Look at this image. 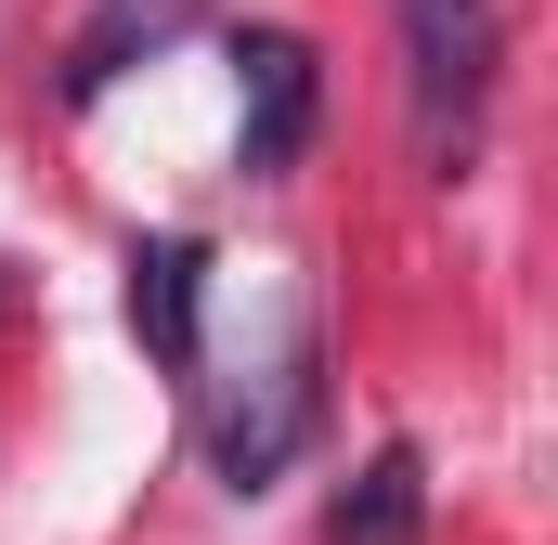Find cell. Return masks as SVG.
<instances>
[{
    "label": "cell",
    "mask_w": 558,
    "mask_h": 545,
    "mask_svg": "<svg viewBox=\"0 0 558 545\" xmlns=\"http://www.w3.org/2000/svg\"><path fill=\"white\" fill-rule=\"evenodd\" d=\"M416 533H428V455L390 441V455H364V481L325 507V545H416Z\"/></svg>",
    "instance_id": "obj_4"
},
{
    "label": "cell",
    "mask_w": 558,
    "mask_h": 545,
    "mask_svg": "<svg viewBox=\"0 0 558 545\" xmlns=\"http://www.w3.org/2000/svg\"><path fill=\"white\" fill-rule=\"evenodd\" d=\"M131 338L169 377L208 364V247H195V234H143L131 247Z\"/></svg>",
    "instance_id": "obj_3"
},
{
    "label": "cell",
    "mask_w": 558,
    "mask_h": 545,
    "mask_svg": "<svg viewBox=\"0 0 558 545\" xmlns=\"http://www.w3.org/2000/svg\"><path fill=\"white\" fill-rule=\"evenodd\" d=\"M312 415H325V351L286 338L274 364L208 415V468H221V494H274L286 468H299V441H312Z\"/></svg>",
    "instance_id": "obj_1"
},
{
    "label": "cell",
    "mask_w": 558,
    "mask_h": 545,
    "mask_svg": "<svg viewBox=\"0 0 558 545\" xmlns=\"http://www.w3.org/2000/svg\"><path fill=\"white\" fill-rule=\"evenodd\" d=\"M312 118H325L312 39L247 26V39H234V169H247V182H286V169L312 156Z\"/></svg>",
    "instance_id": "obj_2"
}]
</instances>
